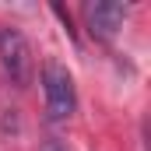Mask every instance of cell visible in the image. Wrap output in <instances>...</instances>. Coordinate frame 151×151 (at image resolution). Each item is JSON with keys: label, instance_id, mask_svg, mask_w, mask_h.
Masks as SVG:
<instances>
[{"label": "cell", "instance_id": "6da1fadb", "mask_svg": "<svg viewBox=\"0 0 151 151\" xmlns=\"http://www.w3.org/2000/svg\"><path fill=\"white\" fill-rule=\"evenodd\" d=\"M42 91H46V113L49 119H70L77 109V91H74V77L60 60H46L42 63Z\"/></svg>", "mask_w": 151, "mask_h": 151}, {"label": "cell", "instance_id": "7a4b0ae2", "mask_svg": "<svg viewBox=\"0 0 151 151\" xmlns=\"http://www.w3.org/2000/svg\"><path fill=\"white\" fill-rule=\"evenodd\" d=\"M0 67H4L7 81L18 84V88H25L32 81V70H35L28 39L18 28H11V25H0Z\"/></svg>", "mask_w": 151, "mask_h": 151}, {"label": "cell", "instance_id": "3957f363", "mask_svg": "<svg viewBox=\"0 0 151 151\" xmlns=\"http://www.w3.org/2000/svg\"><path fill=\"white\" fill-rule=\"evenodd\" d=\"M84 18H88V32L102 42H113L116 32L123 28V18H127V7L116 4V0H95L84 7Z\"/></svg>", "mask_w": 151, "mask_h": 151}, {"label": "cell", "instance_id": "277c9868", "mask_svg": "<svg viewBox=\"0 0 151 151\" xmlns=\"http://www.w3.org/2000/svg\"><path fill=\"white\" fill-rule=\"evenodd\" d=\"M42 151H67V148H63L60 141H46V144H42Z\"/></svg>", "mask_w": 151, "mask_h": 151}]
</instances>
